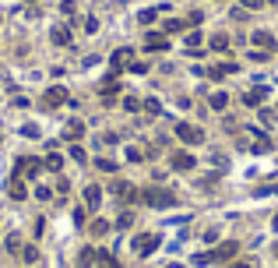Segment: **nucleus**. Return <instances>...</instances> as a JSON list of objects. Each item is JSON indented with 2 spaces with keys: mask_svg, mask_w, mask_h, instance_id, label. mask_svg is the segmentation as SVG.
Segmentation results:
<instances>
[{
  "mask_svg": "<svg viewBox=\"0 0 278 268\" xmlns=\"http://www.w3.org/2000/svg\"><path fill=\"white\" fill-rule=\"evenodd\" d=\"M138 201L151 205V208H173L176 205V194L173 191H162V187H148V191H138Z\"/></svg>",
  "mask_w": 278,
  "mask_h": 268,
  "instance_id": "obj_1",
  "label": "nucleus"
},
{
  "mask_svg": "<svg viewBox=\"0 0 278 268\" xmlns=\"http://www.w3.org/2000/svg\"><path fill=\"white\" fill-rule=\"evenodd\" d=\"M158 244H162V237H158V233H141V237H134V254L148 258L151 251H158Z\"/></svg>",
  "mask_w": 278,
  "mask_h": 268,
  "instance_id": "obj_2",
  "label": "nucleus"
},
{
  "mask_svg": "<svg viewBox=\"0 0 278 268\" xmlns=\"http://www.w3.org/2000/svg\"><path fill=\"white\" fill-rule=\"evenodd\" d=\"M176 138L187 141V145H201V141H205V131H201L197 124H176Z\"/></svg>",
  "mask_w": 278,
  "mask_h": 268,
  "instance_id": "obj_3",
  "label": "nucleus"
},
{
  "mask_svg": "<svg viewBox=\"0 0 278 268\" xmlns=\"http://www.w3.org/2000/svg\"><path fill=\"white\" fill-rule=\"evenodd\" d=\"M64 103H67V88H64V85L46 88V95H43V106H46V110H57V106H64Z\"/></svg>",
  "mask_w": 278,
  "mask_h": 268,
  "instance_id": "obj_4",
  "label": "nucleus"
},
{
  "mask_svg": "<svg viewBox=\"0 0 278 268\" xmlns=\"http://www.w3.org/2000/svg\"><path fill=\"white\" fill-rule=\"evenodd\" d=\"M236 254H240V244H236V240H225V244H218V247L211 251V261H222V265H225V261H232Z\"/></svg>",
  "mask_w": 278,
  "mask_h": 268,
  "instance_id": "obj_5",
  "label": "nucleus"
},
{
  "mask_svg": "<svg viewBox=\"0 0 278 268\" xmlns=\"http://www.w3.org/2000/svg\"><path fill=\"white\" fill-rule=\"evenodd\" d=\"M169 166L180 170V173H187V170H194V155H190V152H173V155H169Z\"/></svg>",
  "mask_w": 278,
  "mask_h": 268,
  "instance_id": "obj_6",
  "label": "nucleus"
},
{
  "mask_svg": "<svg viewBox=\"0 0 278 268\" xmlns=\"http://www.w3.org/2000/svg\"><path fill=\"white\" fill-rule=\"evenodd\" d=\"M109 64H113V74H116V71H124V67H131V64H134V53H131L127 46H124V50H116V53L109 57Z\"/></svg>",
  "mask_w": 278,
  "mask_h": 268,
  "instance_id": "obj_7",
  "label": "nucleus"
},
{
  "mask_svg": "<svg viewBox=\"0 0 278 268\" xmlns=\"http://www.w3.org/2000/svg\"><path fill=\"white\" fill-rule=\"evenodd\" d=\"M169 46V39L166 36H158V32H151V36H144V50H151V53H158V50H166Z\"/></svg>",
  "mask_w": 278,
  "mask_h": 268,
  "instance_id": "obj_8",
  "label": "nucleus"
},
{
  "mask_svg": "<svg viewBox=\"0 0 278 268\" xmlns=\"http://www.w3.org/2000/svg\"><path fill=\"white\" fill-rule=\"evenodd\" d=\"M116 92H120V81H116V74H109V78L102 81V99H106V103H113V99H116Z\"/></svg>",
  "mask_w": 278,
  "mask_h": 268,
  "instance_id": "obj_9",
  "label": "nucleus"
},
{
  "mask_svg": "<svg viewBox=\"0 0 278 268\" xmlns=\"http://www.w3.org/2000/svg\"><path fill=\"white\" fill-rule=\"evenodd\" d=\"M254 46L268 53V50H275V36L271 32H254Z\"/></svg>",
  "mask_w": 278,
  "mask_h": 268,
  "instance_id": "obj_10",
  "label": "nucleus"
},
{
  "mask_svg": "<svg viewBox=\"0 0 278 268\" xmlns=\"http://www.w3.org/2000/svg\"><path fill=\"white\" fill-rule=\"evenodd\" d=\"M18 170H21L25 177H39V170H43V162H39V159H21V162H18Z\"/></svg>",
  "mask_w": 278,
  "mask_h": 268,
  "instance_id": "obj_11",
  "label": "nucleus"
},
{
  "mask_svg": "<svg viewBox=\"0 0 278 268\" xmlns=\"http://www.w3.org/2000/svg\"><path fill=\"white\" fill-rule=\"evenodd\" d=\"M85 205H88V208H99V205H102V191H99L95 184L85 187Z\"/></svg>",
  "mask_w": 278,
  "mask_h": 268,
  "instance_id": "obj_12",
  "label": "nucleus"
},
{
  "mask_svg": "<svg viewBox=\"0 0 278 268\" xmlns=\"http://www.w3.org/2000/svg\"><path fill=\"white\" fill-rule=\"evenodd\" d=\"M7 194H11V198H14V201H21V198H25V194H28V191H25V184H21L18 177H11V184H7Z\"/></svg>",
  "mask_w": 278,
  "mask_h": 268,
  "instance_id": "obj_13",
  "label": "nucleus"
},
{
  "mask_svg": "<svg viewBox=\"0 0 278 268\" xmlns=\"http://www.w3.org/2000/svg\"><path fill=\"white\" fill-rule=\"evenodd\" d=\"M264 95H268L264 88H250V92L243 95V103H247V106H261V103H264Z\"/></svg>",
  "mask_w": 278,
  "mask_h": 268,
  "instance_id": "obj_14",
  "label": "nucleus"
},
{
  "mask_svg": "<svg viewBox=\"0 0 278 268\" xmlns=\"http://www.w3.org/2000/svg\"><path fill=\"white\" fill-rule=\"evenodd\" d=\"M81 134H85V124H81V120H70L67 131H64V138H67V141H77Z\"/></svg>",
  "mask_w": 278,
  "mask_h": 268,
  "instance_id": "obj_15",
  "label": "nucleus"
},
{
  "mask_svg": "<svg viewBox=\"0 0 278 268\" xmlns=\"http://www.w3.org/2000/svg\"><path fill=\"white\" fill-rule=\"evenodd\" d=\"M141 110H144L148 117H158V113H162V103H158V99H144V103H141Z\"/></svg>",
  "mask_w": 278,
  "mask_h": 268,
  "instance_id": "obj_16",
  "label": "nucleus"
},
{
  "mask_svg": "<svg viewBox=\"0 0 278 268\" xmlns=\"http://www.w3.org/2000/svg\"><path fill=\"white\" fill-rule=\"evenodd\" d=\"M95 258H99V251H92V247H85V251L77 254V265H81V268H88L92 261H95Z\"/></svg>",
  "mask_w": 278,
  "mask_h": 268,
  "instance_id": "obj_17",
  "label": "nucleus"
},
{
  "mask_svg": "<svg viewBox=\"0 0 278 268\" xmlns=\"http://www.w3.org/2000/svg\"><path fill=\"white\" fill-rule=\"evenodd\" d=\"M162 28H166V36H173V32H183V28H187V21H180V18H169Z\"/></svg>",
  "mask_w": 278,
  "mask_h": 268,
  "instance_id": "obj_18",
  "label": "nucleus"
},
{
  "mask_svg": "<svg viewBox=\"0 0 278 268\" xmlns=\"http://www.w3.org/2000/svg\"><path fill=\"white\" fill-rule=\"evenodd\" d=\"M211 50L215 53H225L229 50V36H211Z\"/></svg>",
  "mask_w": 278,
  "mask_h": 268,
  "instance_id": "obj_19",
  "label": "nucleus"
},
{
  "mask_svg": "<svg viewBox=\"0 0 278 268\" xmlns=\"http://www.w3.org/2000/svg\"><path fill=\"white\" fill-rule=\"evenodd\" d=\"M53 43H57V46H67V43H70V32L64 28V25H60V28H53Z\"/></svg>",
  "mask_w": 278,
  "mask_h": 268,
  "instance_id": "obj_20",
  "label": "nucleus"
},
{
  "mask_svg": "<svg viewBox=\"0 0 278 268\" xmlns=\"http://www.w3.org/2000/svg\"><path fill=\"white\" fill-rule=\"evenodd\" d=\"M155 18H158V7H148V11H141V14H138V21H141V25H151Z\"/></svg>",
  "mask_w": 278,
  "mask_h": 268,
  "instance_id": "obj_21",
  "label": "nucleus"
},
{
  "mask_svg": "<svg viewBox=\"0 0 278 268\" xmlns=\"http://www.w3.org/2000/svg\"><path fill=\"white\" fill-rule=\"evenodd\" d=\"M225 103H229L225 92H215V95H211V110H225Z\"/></svg>",
  "mask_w": 278,
  "mask_h": 268,
  "instance_id": "obj_22",
  "label": "nucleus"
},
{
  "mask_svg": "<svg viewBox=\"0 0 278 268\" xmlns=\"http://www.w3.org/2000/svg\"><path fill=\"white\" fill-rule=\"evenodd\" d=\"M43 166H46V170H60V166H64V159H60V155H57V152H50V155H46V162H43Z\"/></svg>",
  "mask_w": 278,
  "mask_h": 268,
  "instance_id": "obj_23",
  "label": "nucleus"
},
{
  "mask_svg": "<svg viewBox=\"0 0 278 268\" xmlns=\"http://www.w3.org/2000/svg\"><path fill=\"white\" fill-rule=\"evenodd\" d=\"M99 261H102V268H120V261L113 254H106V251H99Z\"/></svg>",
  "mask_w": 278,
  "mask_h": 268,
  "instance_id": "obj_24",
  "label": "nucleus"
},
{
  "mask_svg": "<svg viewBox=\"0 0 278 268\" xmlns=\"http://www.w3.org/2000/svg\"><path fill=\"white\" fill-rule=\"evenodd\" d=\"M95 166H99L102 173H113V170H116V162H113V159H95Z\"/></svg>",
  "mask_w": 278,
  "mask_h": 268,
  "instance_id": "obj_25",
  "label": "nucleus"
},
{
  "mask_svg": "<svg viewBox=\"0 0 278 268\" xmlns=\"http://www.w3.org/2000/svg\"><path fill=\"white\" fill-rule=\"evenodd\" d=\"M106 229H109V222H106V219H95V222H92V233H95V237H102Z\"/></svg>",
  "mask_w": 278,
  "mask_h": 268,
  "instance_id": "obj_26",
  "label": "nucleus"
},
{
  "mask_svg": "<svg viewBox=\"0 0 278 268\" xmlns=\"http://www.w3.org/2000/svg\"><path fill=\"white\" fill-rule=\"evenodd\" d=\"M70 159H74V162H85V148H81V145H70Z\"/></svg>",
  "mask_w": 278,
  "mask_h": 268,
  "instance_id": "obj_27",
  "label": "nucleus"
},
{
  "mask_svg": "<svg viewBox=\"0 0 278 268\" xmlns=\"http://www.w3.org/2000/svg\"><path fill=\"white\" fill-rule=\"evenodd\" d=\"M190 46H194V50L201 46V32H190V36H187V50H190Z\"/></svg>",
  "mask_w": 278,
  "mask_h": 268,
  "instance_id": "obj_28",
  "label": "nucleus"
},
{
  "mask_svg": "<svg viewBox=\"0 0 278 268\" xmlns=\"http://www.w3.org/2000/svg\"><path fill=\"white\" fill-rule=\"evenodd\" d=\"M21 258H25V261H28V265H32V261H35V258H39V251H35V247H25V251H21Z\"/></svg>",
  "mask_w": 278,
  "mask_h": 268,
  "instance_id": "obj_29",
  "label": "nucleus"
},
{
  "mask_svg": "<svg viewBox=\"0 0 278 268\" xmlns=\"http://www.w3.org/2000/svg\"><path fill=\"white\" fill-rule=\"evenodd\" d=\"M124 106H127L131 113H138V110H141V99H134V95H131V99H124Z\"/></svg>",
  "mask_w": 278,
  "mask_h": 268,
  "instance_id": "obj_30",
  "label": "nucleus"
},
{
  "mask_svg": "<svg viewBox=\"0 0 278 268\" xmlns=\"http://www.w3.org/2000/svg\"><path fill=\"white\" fill-rule=\"evenodd\" d=\"M240 4H243V7H250V11H257V7L264 4V0H240Z\"/></svg>",
  "mask_w": 278,
  "mask_h": 268,
  "instance_id": "obj_31",
  "label": "nucleus"
},
{
  "mask_svg": "<svg viewBox=\"0 0 278 268\" xmlns=\"http://www.w3.org/2000/svg\"><path fill=\"white\" fill-rule=\"evenodd\" d=\"M229 268H247V265H243V261H236V265H229Z\"/></svg>",
  "mask_w": 278,
  "mask_h": 268,
  "instance_id": "obj_32",
  "label": "nucleus"
},
{
  "mask_svg": "<svg viewBox=\"0 0 278 268\" xmlns=\"http://www.w3.org/2000/svg\"><path fill=\"white\" fill-rule=\"evenodd\" d=\"M169 268H183V265H169Z\"/></svg>",
  "mask_w": 278,
  "mask_h": 268,
  "instance_id": "obj_33",
  "label": "nucleus"
},
{
  "mask_svg": "<svg viewBox=\"0 0 278 268\" xmlns=\"http://www.w3.org/2000/svg\"><path fill=\"white\" fill-rule=\"evenodd\" d=\"M25 4H35V0H25Z\"/></svg>",
  "mask_w": 278,
  "mask_h": 268,
  "instance_id": "obj_34",
  "label": "nucleus"
},
{
  "mask_svg": "<svg viewBox=\"0 0 278 268\" xmlns=\"http://www.w3.org/2000/svg\"><path fill=\"white\" fill-rule=\"evenodd\" d=\"M275 226H278V215H275Z\"/></svg>",
  "mask_w": 278,
  "mask_h": 268,
  "instance_id": "obj_35",
  "label": "nucleus"
}]
</instances>
